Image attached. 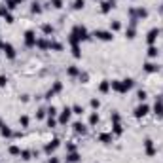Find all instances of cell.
I'll list each match as a JSON object with an SVG mask.
<instances>
[{"label": "cell", "mask_w": 163, "mask_h": 163, "mask_svg": "<svg viewBox=\"0 0 163 163\" xmlns=\"http://www.w3.org/2000/svg\"><path fill=\"white\" fill-rule=\"evenodd\" d=\"M135 86V80L133 78H125V80H114V82H110V87L114 89V91H118V93H127L131 87Z\"/></svg>", "instance_id": "obj_1"}, {"label": "cell", "mask_w": 163, "mask_h": 163, "mask_svg": "<svg viewBox=\"0 0 163 163\" xmlns=\"http://www.w3.org/2000/svg\"><path fill=\"white\" fill-rule=\"evenodd\" d=\"M70 34H72V36H74L78 42H86V40H89V31H87L83 25H76Z\"/></svg>", "instance_id": "obj_2"}, {"label": "cell", "mask_w": 163, "mask_h": 163, "mask_svg": "<svg viewBox=\"0 0 163 163\" xmlns=\"http://www.w3.org/2000/svg\"><path fill=\"white\" fill-rule=\"evenodd\" d=\"M93 36L97 40H101V42H112V40H114V32H112V31H95Z\"/></svg>", "instance_id": "obj_3"}, {"label": "cell", "mask_w": 163, "mask_h": 163, "mask_svg": "<svg viewBox=\"0 0 163 163\" xmlns=\"http://www.w3.org/2000/svg\"><path fill=\"white\" fill-rule=\"evenodd\" d=\"M70 116H72V108L65 106V108H63V112L59 114V123H61V125H67V123L70 122Z\"/></svg>", "instance_id": "obj_4"}, {"label": "cell", "mask_w": 163, "mask_h": 163, "mask_svg": "<svg viewBox=\"0 0 163 163\" xmlns=\"http://www.w3.org/2000/svg\"><path fill=\"white\" fill-rule=\"evenodd\" d=\"M148 112H150V106L144 104V103H140V104L137 106V108H135V118L140 119V118H144V116L148 114Z\"/></svg>", "instance_id": "obj_5"}, {"label": "cell", "mask_w": 163, "mask_h": 163, "mask_svg": "<svg viewBox=\"0 0 163 163\" xmlns=\"http://www.w3.org/2000/svg\"><path fill=\"white\" fill-rule=\"evenodd\" d=\"M25 46L27 47H34L36 46V34H34V31H27L25 32Z\"/></svg>", "instance_id": "obj_6"}, {"label": "cell", "mask_w": 163, "mask_h": 163, "mask_svg": "<svg viewBox=\"0 0 163 163\" xmlns=\"http://www.w3.org/2000/svg\"><path fill=\"white\" fill-rule=\"evenodd\" d=\"M59 142H61V140L59 139H51V140H49V142L44 146V152L49 155V154H51V152H55V150H57V148H59Z\"/></svg>", "instance_id": "obj_7"}, {"label": "cell", "mask_w": 163, "mask_h": 163, "mask_svg": "<svg viewBox=\"0 0 163 163\" xmlns=\"http://www.w3.org/2000/svg\"><path fill=\"white\" fill-rule=\"evenodd\" d=\"M158 36H159V29H150V31H148V34H146V42L150 46H154L155 40H158Z\"/></svg>", "instance_id": "obj_8"}, {"label": "cell", "mask_w": 163, "mask_h": 163, "mask_svg": "<svg viewBox=\"0 0 163 163\" xmlns=\"http://www.w3.org/2000/svg\"><path fill=\"white\" fill-rule=\"evenodd\" d=\"M61 91H63V83H61V82H55V83H53V87L46 93V99H51V97H55L57 93H61Z\"/></svg>", "instance_id": "obj_9"}, {"label": "cell", "mask_w": 163, "mask_h": 163, "mask_svg": "<svg viewBox=\"0 0 163 163\" xmlns=\"http://www.w3.org/2000/svg\"><path fill=\"white\" fill-rule=\"evenodd\" d=\"M2 51L6 53V57H8V59H15V47H13L11 44H2Z\"/></svg>", "instance_id": "obj_10"}, {"label": "cell", "mask_w": 163, "mask_h": 163, "mask_svg": "<svg viewBox=\"0 0 163 163\" xmlns=\"http://www.w3.org/2000/svg\"><path fill=\"white\" fill-rule=\"evenodd\" d=\"M144 150H146V155H155V146H154V140L152 139H146L144 140Z\"/></svg>", "instance_id": "obj_11"}, {"label": "cell", "mask_w": 163, "mask_h": 163, "mask_svg": "<svg viewBox=\"0 0 163 163\" xmlns=\"http://www.w3.org/2000/svg\"><path fill=\"white\" fill-rule=\"evenodd\" d=\"M116 8V0H106V2L101 4V11L103 13H108L110 10H114Z\"/></svg>", "instance_id": "obj_12"}, {"label": "cell", "mask_w": 163, "mask_h": 163, "mask_svg": "<svg viewBox=\"0 0 163 163\" xmlns=\"http://www.w3.org/2000/svg\"><path fill=\"white\" fill-rule=\"evenodd\" d=\"M154 110H155V116H161V118H163V97H158V99H155Z\"/></svg>", "instance_id": "obj_13"}, {"label": "cell", "mask_w": 163, "mask_h": 163, "mask_svg": "<svg viewBox=\"0 0 163 163\" xmlns=\"http://www.w3.org/2000/svg\"><path fill=\"white\" fill-rule=\"evenodd\" d=\"M112 139H114V135H112V133H101V135H99V142H103V144H110Z\"/></svg>", "instance_id": "obj_14"}, {"label": "cell", "mask_w": 163, "mask_h": 163, "mask_svg": "<svg viewBox=\"0 0 163 163\" xmlns=\"http://www.w3.org/2000/svg\"><path fill=\"white\" fill-rule=\"evenodd\" d=\"M158 70H159V67L155 65V63H150V61H148V63H144V72H148V74H154V72H158Z\"/></svg>", "instance_id": "obj_15"}, {"label": "cell", "mask_w": 163, "mask_h": 163, "mask_svg": "<svg viewBox=\"0 0 163 163\" xmlns=\"http://www.w3.org/2000/svg\"><path fill=\"white\" fill-rule=\"evenodd\" d=\"M72 127H74V133H78V135H86V133H87V127L83 125L82 122H76Z\"/></svg>", "instance_id": "obj_16"}, {"label": "cell", "mask_w": 163, "mask_h": 163, "mask_svg": "<svg viewBox=\"0 0 163 163\" xmlns=\"http://www.w3.org/2000/svg\"><path fill=\"white\" fill-rule=\"evenodd\" d=\"M82 158H80V154L78 152H68V155H67V163H78Z\"/></svg>", "instance_id": "obj_17"}, {"label": "cell", "mask_w": 163, "mask_h": 163, "mask_svg": "<svg viewBox=\"0 0 163 163\" xmlns=\"http://www.w3.org/2000/svg\"><path fill=\"white\" fill-rule=\"evenodd\" d=\"M80 72H82V70L78 68V67H74V65L67 68V74H68L70 78H78V76H80Z\"/></svg>", "instance_id": "obj_18"}, {"label": "cell", "mask_w": 163, "mask_h": 163, "mask_svg": "<svg viewBox=\"0 0 163 163\" xmlns=\"http://www.w3.org/2000/svg\"><path fill=\"white\" fill-rule=\"evenodd\" d=\"M135 36H137V29H135V25H129V27H127V31H125V38L133 40Z\"/></svg>", "instance_id": "obj_19"}, {"label": "cell", "mask_w": 163, "mask_h": 163, "mask_svg": "<svg viewBox=\"0 0 163 163\" xmlns=\"http://www.w3.org/2000/svg\"><path fill=\"white\" fill-rule=\"evenodd\" d=\"M99 91H101V93H108V91H110V82L108 80H103L101 86H99Z\"/></svg>", "instance_id": "obj_20"}, {"label": "cell", "mask_w": 163, "mask_h": 163, "mask_svg": "<svg viewBox=\"0 0 163 163\" xmlns=\"http://www.w3.org/2000/svg\"><path fill=\"white\" fill-rule=\"evenodd\" d=\"M122 133H123V127H122V123H119V122L112 125V135H116V137H119Z\"/></svg>", "instance_id": "obj_21"}, {"label": "cell", "mask_w": 163, "mask_h": 163, "mask_svg": "<svg viewBox=\"0 0 163 163\" xmlns=\"http://www.w3.org/2000/svg\"><path fill=\"white\" fill-rule=\"evenodd\" d=\"M158 55H159V49L155 47V46H150V47H148V57H150V59H155Z\"/></svg>", "instance_id": "obj_22"}, {"label": "cell", "mask_w": 163, "mask_h": 163, "mask_svg": "<svg viewBox=\"0 0 163 163\" xmlns=\"http://www.w3.org/2000/svg\"><path fill=\"white\" fill-rule=\"evenodd\" d=\"M53 31H55V29H53V25H49V23H47V25H42V32H44L46 36H51Z\"/></svg>", "instance_id": "obj_23"}, {"label": "cell", "mask_w": 163, "mask_h": 163, "mask_svg": "<svg viewBox=\"0 0 163 163\" xmlns=\"http://www.w3.org/2000/svg\"><path fill=\"white\" fill-rule=\"evenodd\" d=\"M36 46H38L40 49H49V40L40 38V40H36Z\"/></svg>", "instance_id": "obj_24"}, {"label": "cell", "mask_w": 163, "mask_h": 163, "mask_svg": "<svg viewBox=\"0 0 163 163\" xmlns=\"http://www.w3.org/2000/svg\"><path fill=\"white\" fill-rule=\"evenodd\" d=\"M0 135H2V137H11V129H10V127L8 125H0Z\"/></svg>", "instance_id": "obj_25"}, {"label": "cell", "mask_w": 163, "mask_h": 163, "mask_svg": "<svg viewBox=\"0 0 163 163\" xmlns=\"http://www.w3.org/2000/svg\"><path fill=\"white\" fill-rule=\"evenodd\" d=\"M49 49H53V51H63V44H59V42H53V40H49Z\"/></svg>", "instance_id": "obj_26"}, {"label": "cell", "mask_w": 163, "mask_h": 163, "mask_svg": "<svg viewBox=\"0 0 163 163\" xmlns=\"http://www.w3.org/2000/svg\"><path fill=\"white\" fill-rule=\"evenodd\" d=\"M99 123V114L97 112H91V116H89V125L93 127V125H97Z\"/></svg>", "instance_id": "obj_27"}, {"label": "cell", "mask_w": 163, "mask_h": 163, "mask_svg": "<svg viewBox=\"0 0 163 163\" xmlns=\"http://www.w3.org/2000/svg\"><path fill=\"white\" fill-rule=\"evenodd\" d=\"M83 6H86V0H74V2H72L74 10H83Z\"/></svg>", "instance_id": "obj_28"}, {"label": "cell", "mask_w": 163, "mask_h": 163, "mask_svg": "<svg viewBox=\"0 0 163 163\" xmlns=\"http://www.w3.org/2000/svg\"><path fill=\"white\" fill-rule=\"evenodd\" d=\"M72 55H74L76 59H80V57H82V51H80V44H74V46H72Z\"/></svg>", "instance_id": "obj_29"}, {"label": "cell", "mask_w": 163, "mask_h": 163, "mask_svg": "<svg viewBox=\"0 0 163 163\" xmlns=\"http://www.w3.org/2000/svg\"><path fill=\"white\" fill-rule=\"evenodd\" d=\"M17 2H19V0H6V8H8V10H15Z\"/></svg>", "instance_id": "obj_30"}, {"label": "cell", "mask_w": 163, "mask_h": 163, "mask_svg": "<svg viewBox=\"0 0 163 163\" xmlns=\"http://www.w3.org/2000/svg\"><path fill=\"white\" fill-rule=\"evenodd\" d=\"M137 99H139L140 103H144V101H146V91H144V89H139V91H137Z\"/></svg>", "instance_id": "obj_31"}, {"label": "cell", "mask_w": 163, "mask_h": 163, "mask_svg": "<svg viewBox=\"0 0 163 163\" xmlns=\"http://www.w3.org/2000/svg\"><path fill=\"white\" fill-rule=\"evenodd\" d=\"M119 29H122V23H119V21H112V23H110V31H112V32L119 31Z\"/></svg>", "instance_id": "obj_32"}, {"label": "cell", "mask_w": 163, "mask_h": 163, "mask_svg": "<svg viewBox=\"0 0 163 163\" xmlns=\"http://www.w3.org/2000/svg\"><path fill=\"white\" fill-rule=\"evenodd\" d=\"M72 114H78V116H82V114H83V108H82L80 104H74V106H72Z\"/></svg>", "instance_id": "obj_33"}, {"label": "cell", "mask_w": 163, "mask_h": 163, "mask_svg": "<svg viewBox=\"0 0 163 163\" xmlns=\"http://www.w3.org/2000/svg\"><path fill=\"white\" fill-rule=\"evenodd\" d=\"M19 125L21 127H29V116H21L19 118Z\"/></svg>", "instance_id": "obj_34"}, {"label": "cell", "mask_w": 163, "mask_h": 163, "mask_svg": "<svg viewBox=\"0 0 163 163\" xmlns=\"http://www.w3.org/2000/svg\"><path fill=\"white\" fill-rule=\"evenodd\" d=\"M46 112H47V116H49V118H55V116H57V108H55V106H49Z\"/></svg>", "instance_id": "obj_35"}, {"label": "cell", "mask_w": 163, "mask_h": 163, "mask_svg": "<svg viewBox=\"0 0 163 163\" xmlns=\"http://www.w3.org/2000/svg\"><path fill=\"white\" fill-rule=\"evenodd\" d=\"M49 4H51L55 10H61V8H63V0H51Z\"/></svg>", "instance_id": "obj_36"}, {"label": "cell", "mask_w": 163, "mask_h": 163, "mask_svg": "<svg viewBox=\"0 0 163 163\" xmlns=\"http://www.w3.org/2000/svg\"><path fill=\"white\" fill-rule=\"evenodd\" d=\"M31 11H32V13H42V6H40L38 2H34L32 8H31Z\"/></svg>", "instance_id": "obj_37"}, {"label": "cell", "mask_w": 163, "mask_h": 163, "mask_svg": "<svg viewBox=\"0 0 163 163\" xmlns=\"http://www.w3.org/2000/svg\"><path fill=\"white\" fill-rule=\"evenodd\" d=\"M10 154L11 155H21V148L19 146H10Z\"/></svg>", "instance_id": "obj_38"}, {"label": "cell", "mask_w": 163, "mask_h": 163, "mask_svg": "<svg viewBox=\"0 0 163 163\" xmlns=\"http://www.w3.org/2000/svg\"><path fill=\"white\" fill-rule=\"evenodd\" d=\"M31 155H32V152H29V150H23V152H21V158H23L25 161H29Z\"/></svg>", "instance_id": "obj_39"}, {"label": "cell", "mask_w": 163, "mask_h": 163, "mask_svg": "<svg viewBox=\"0 0 163 163\" xmlns=\"http://www.w3.org/2000/svg\"><path fill=\"white\" fill-rule=\"evenodd\" d=\"M99 106H101V101H99V99H91V108L97 110Z\"/></svg>", "instance_id": "obj_40"}, {"label": "cell", "mask_w": 163, "mask_h": 163, "mask_svg": "<svg viewBox=\"0 0 163 163\" xmlns=\"http://www.w3.org/2000/svg\"><path fill=\"white\" fill-rule=\"evenodd\" d=\"M78 80H80V82H82V83H86V82H87V80H89V76H87V74H86V72H80V76H78Z\"/></svg>", "instance_id": "obj_41"}, {"label": "cell", "mask_w": 163, "mask_h": 163, "mask_svg": "<svg viewBox=\"0 0 163 163\" xmlns=\"http://www.w3.org/2000/svg\"><path fill=\"white\" fill-rule=\"evenodd\" d=\"M110 119H112L114 123H118V122H119V112H112V114H110Z\"/></svg>", "instance_id": "obj_42"}, {"label": "cell", "mask_w": 163, "mask_h": 163, "mask_svg": "<svg viewBox=\"0 0 163 163\" xmlns=\"http://www.w3.org/2000/svg\"><path fill=\"white\" fill-rule=\"evenodd\" d=\"M8 13H10V10L6 8V4H4V6H0V15H2V17H6Z\"/></svg>", "instance_id": "obj_43"}, {"label": "cell", "mask_w": 163, "mask_h": 163, "mask_svg": "<svg viewBox=\"0 0 163 163\" xmlns=\"http://www.w3.org/2000/svg\"><path fill=\"white\" fill-rule=\"evenodd\" d=\"M55 125H57V119H55V118H47V127H51V129H53Z\"/></svg>", "instance_id": "obj_44"}, {"label": "cell", "mask_w": 163, "mask_h": 163, "mask_svg": "<svg viewBox=\"0 0 163 163\" xmlns=\"http://www.w3.org/2000/svg\"><path fill=\"white\" fill-rule=\"evenodd\" d=\"M36 118H38V119H44V118H46V110H44V108H40V110L36 112Z\"/></svg>", "instance_id": "obj_45"}, {"label": "cell", "mask_w": 163, "mask_h": 163, "mask_svg": "<svg viewBox=\"0 0 163 163\" xmlns=\"http://www.w3.org/2000/svg\"><path fill=\"white\" fill-rule=\"evenodd\" d=\"M8 83V76H0V87H6Z\"/></svg>", "instance_id": "obj_46"}, {"label": "cell", "mask_w": 163, "mask_h": 163, "mask_svg": "<svg viewBox=\"0 0 163 163\" xmlns=\"http://www.w3.org/2000/svg\"><path fill=\"white\" fill-rule=\"evenodd\" d=\"M67 152H76V144L68 142V144H67Z\"/></svg>", "instance_id": "obj_47"}, {"label": "cell", "mask_w": 163, "mask_h": 163, "mask_svg": "<svg viewBox=\"0 0 163 163\" xmlns=\"http://www.w3.org/2000/svg\"><path fill=\"white\" fill-rule=\"evenodd\" d=\"M4 19H6V23H13V15H11V13H8Z\"/></svg>", "instance_id": "obj_48"}, {"label": "cell", "mask_w": 163, "mask_h": 163, "mask_svg": "<svg viewBox=\"0 0 163 163\" xmlns=\"http://www.w3.org/2000/svg\"><path fill=\"white\" fill-rule=\"evenodd\" d=\"M47 163H59V159H57V158H49V161H47Z\"/></svg>", "instance_id": "obj_49"}, {"label": "cell", "mask_w": 163, "mask_h": 163, "mask_svg": "<svg viewBox=\"0 0 163 163\" xmlns=\"http://www.w3.org/2000/svg\"><path fill=\"white\" fill-rule=\"evenodd\" d=\"M2 44H4V42H2V40H0V47H2Z\"/></svg>", "instance_id": "obj_50"}, {"label": "cell", "mask_w": 163, "mask_h": 163, "mask_svg": "<svg viewBox=\"0 0 163 163\" xmlns=\"http://www.w3.org/2000/svg\"><path fill=\"white\" fill-rule=\"evenodd\" d=\"M0 125H4V123H2V119H0Z\"/></svg>", "instance_id": "obj_51"}, {"label": "cell", "mask_w": 163, "mask_h": 163, "mask_svg": "<svg viewBox=\"0 0 163 163\" xmlns=\"http://www.w3.org/2000/svg\"><path fill=\"white\" fill-rule=\"evenodd\" d=\"M161 11H163V4H161Z\"/></svg>", "instance_id": "obj_52"}, {"label": "cell", "mask_w": 163, "mask_h": 163, "mask_svg": "<svg viewBox=\"0 0 163 163\" xmlns=\"http://www.w3.org/2000/svg\"><path fill=\"white\" fill-rule=\"evenodd\" d=\"M19 2H25V0H19Z\"/></svg>", "instance_id": "obj_53"}]
</instances>
